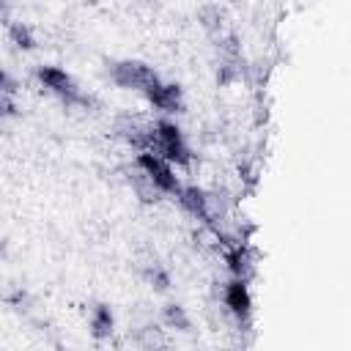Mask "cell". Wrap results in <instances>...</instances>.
Listing matches in <instances>:
<instances>
[{"label": "cell", "instance_id": "obj_1", "mask_svg": "<svg viewBox=\"0 0 351 351\" xmlns=\"http://www.w3.org/2000/svg\"><path fill=\"white\" fill-rule=\"evenodd\" d=\"M112 80L121 88L129 90H140L156 110L162 112H178L181 110V93L176 85H167L159 80V74L154 69H148L145 63L137 60H121L112 66Z\"/></svg>", "mask_w": 351, "mask_h": 351}, {"label": "cell", "instance_id": "obj_2", "mask_svg": "<svg viewBox=\"0 0 351 351\" xmlns=\"http://www.w3.org/2000/svg\"><path fill=\"white\" fill-rule=\"evenodd\" d=\"M148 143H151V151L165 156L167 162H176V165H184L189 162V148L178 132L176 123H167V121H159L151 132H148Z\"/></svg>", "mask_w": 351, "mask_h": 351}, {"label": "cell", "instance_id": "obj_3", "mask_svg": "<svg viewBox=\"0 0 351 351\" xmlns=\"http://www.w3.org/2000/svg\"><path fill=\"white\" fill-rule=\"evenodd\" d=\"M36 77H38V82H41L49 93L60 96L66 104H88V99L80 93L77 82H74L63 69H58V66H38V69H36Z\"/></svg>", "mask_w": 351, "mask_h": 351}, {"label": "cell", "instance_id": "obj_4", "mask_svg": "<svg viewBox=\"0 0 351 351\" xmlns=\"http://www.w3.org/2000/svg\"><path fill=\"white\" fill-rule=\"evenodd\" d=\"M137 165H140L143 176H145L159 192H178V189H181L178 181H176V176H173V167H170V162H167L165 156H159V154H154V151H145V154H140Z\"/></svg>", "mask_w": 351, "mask_h": 351}, {"label": "cell", "instance_id": "obj_5", "mask_svg": "<svg viewBox=\"0 0 351 351\" xmlns=\"http://www.w3.org/2000/svg\"><path fill=\"white\" fill-rule=\"evenodd\" d=\"M225 304L236 315H247L250 313V291H247L244 280H233V282L225 285Z\"/></svg>", "mask_w": 351, "mask_h": 351}, {"label": "cell", "instance_id": "obj_6", "mask_svg": "<svg viewBox=\"0 0 351 351\" xmlns=\"http://www.w3.org/2000/svg\"><path fill=\"white\" fill-rule=\"evenodd\" d=\"M178 197L184 203V208H189L195 217H208V203H206V195L195 186H186V189H178Z\"/></svg>", "mask_w": 351, "mask_h": 351}, {"label": "cell", "instance_id": "obj_7", "mask_svg": "<svg viewBox=\"0 0 351 351\" xmlns=\"http://www.w3.org/2000/svg\"><path fill=\"white\" fill-rule=\"evenodd\" d=\"M90 326H93V335H96V337L110 335V332H112V313H110V307H104V304L93 307V313H90Z\"/></svg>", "mask_w": 351, "mask_h": 351}, {"label": "cell", "instance_id": "obj_8", "mask_svg": "<svg viewBox=\"0 0 351 351\" xmlns=\"http://www.w3.org/2000/svg\"><path fill=\"white\" fill-rule=\"evenodd\" d=\"M167 321L170 324H178V326H186V318H184V313H181V307H167Z\"/></svg>", "mask_w": 351, "mask_h": 351}]
</instances>
